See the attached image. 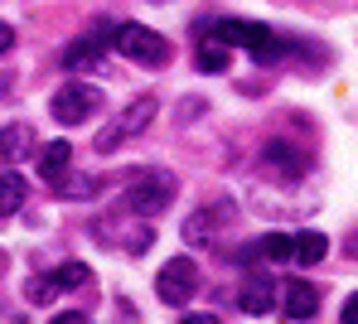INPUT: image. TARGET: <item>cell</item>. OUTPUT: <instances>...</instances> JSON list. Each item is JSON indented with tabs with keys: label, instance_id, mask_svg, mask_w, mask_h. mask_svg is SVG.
I'll return each mask as SVG.
<instances>
[{
	"label": "cell",
	"instance_id": "cell-5",
	"mask_svg": "<svg viewBox=\"0 0 358 324\" xmlns=\"http://www.w3.org/2000/svg\"><path fill=\"white\" fill-rule=\"evenodd\" d=\"M92 233H97L102 242H117L121 252H131V257H136V252H145V247L155 242V223H150V218H141V213H131V208H121L117 218H102Z\"/></svg>",
	"mask_w": 358,
	"mask_h": 324
},
{
	"label": "cell",
	"instance_id": "cell-24",
	"mask_svg": "<svg viewBox=\"0 0 358 324\" xmlns=\"http://www.w3.org/2000/svg\"><path fill=\"white\" fill-rule=\"evenodd\" d=\"M349 252H354V257H358V233H354V237H349Z\"/></svg>",
	"mask_w": 358,
	"mask_h": 324
},
{
	"label": "cell",
	"instance_id": "cell-6",
	"mask_svg": "<svg viewBox=\"0 0 358 324\" xmlns=\"http://www.w3.org/2000/svg\"><path fill=\"white\" fill-rule=\"evenodd\" d=\"M49 112H54L59 126H83L87 117L102 112V87H92V82H63L59 92H54V102H49Z\"/></svg>",
	"mask_w": 358,
	"mask_h": 324
},
{
	"label": "cell",
	"instance_id": "cell-8",
	"mask_svg": "<svg viewBox=\"0 0 358 324\" xmlns=\"http://www.w3.org/2000/svg\"><path fill=\"white\" fill-rule=\"evenodd\" d=\"M228 218H233V208H228V203H203L199 213H189V218H184V242H189V247H208V242L228 228Z\"/></svg>",
	"mask_w": 358,
	"mask_h": 324
},
{
	"label": "cell",
	"instance_id": "cell-12",
	"mask_svg": "<svg viewBox=\"0 0 358 324\" xmlns=\"http://www.w3.org/2000/svg\"><path fill=\"white\" fill-rule=\"evenodd\" d=\"M102 54H107V39H102V29H92V34H83L63 49V68H92L102 64Z\"/></svg>",
	"mask_w": 358,
	"mask_h": 324
},
{
	"label": "cell",
	"instance_id": "cell-20",
	"mask_svg": "<svg viewBox=\"0 0 358 324\" xmlns=\"http://www.w3.org/2000/svg\"><path fill=\"white\" fill-rule=\"evenodd\" d=\"M54 281H59V290H73V286H92V271H87L83 261H63L59 271H54Z\"/></svg>",
	"mask_w": 358,
	"mask_h": 324
},
{
	"label": "cell",
	"instance_id": "cell-16",
	"mask_svg": "<svg viewBox=\"0 0 358 324\" xmlns=\"http://www.w3.org/2000/svg\"><path fill=\"white\" fill-rule=\"evenodd\" d=\"M29 145H34V131L24 126V122H10V126H0V160H10V165H15V160H20Z\"/></svg>",
	"mask_w": 358,
	"mask_h": 324
},
{
	"label": "cell",
	"instance_id": "cell-21",
	"mask_svg": "<svg viewBox=\"0 0 358 324\" xmlns=\"http://www.w3.org/2000/svg\"><path fill=\"white\" fill-rule=\"evenodd\" d=\"M24 295H29L34 305H49V300L59 295V281H54V276H29V286H24Z\"/></svg>",
	"mask_w": 358,
	"mask_h": 324
},
{
	"label": "cell",
	"instance_id": "cell-4",
	"mask_svg": "<svg viewBox=\"0 0 358 324\" xmlns=\"http://www.w3.org/2000/svg\"><path fill=\"white\" fill-rule=\"evenodd\" d=\"M112 44H117V54H126L131 64H141V68L170 64V39L155 34V29H145V24H117L112 29Z\"/></svg>",
	"mask_w": 358,
	"mask_h": 324
},
{
	"label": "cell",
	"instance_id": "cell-15",
	"mask_svg": "<svg viewBox=\"0 0 358 324\" xmlns=\"http://www.w3.org/2000/svg\"><path fill=\"white\" fill-rule=\"evenodd\" d=\"M324 252H329V237L324 233H300V237H291V261L296 266H320Z\"/></svg>",
	"mask_w": 358,
	"mask_h": 324
},
{
	"label": "cell",
	"instance_id": "cell-10",
	"mask_svg": "<svg viewBox=\"0 0 358 324\" xmlns=\"http://www.w3.org/2000/svg\"><path fill=\"white\" fill-rule=\"evenodd\" d=\"M262 170H266L271 179H300L305 160H300V150L291 145V140H266V150H262Z\"/></svg>",
	"mask_w": 358,
	"mask_h": 324
},
{
	"label": "cell",
	"instance_id": "cell-14",
	"mask_svg": "<svg viewBox=\"0 0 358 324\" xmlns=\"http://www.w3.org/2000/svg\"><path fill=\"white\" fill-rule=\"evenodd\" d=\"M49 184H54V194H59V198H92V194H102V179H97V175H68V170H63V175H54Z\"/></svg>",
	"mask_w": 358,
	"mask_h": 324
},
{
	"label": "cell",
	"instance_id": "cell-17",
	"mask_svg": "<svg viewBox=\"0 0 358 324\" xmlns=\"http://www.w3.org/2000/svg\"><path fill=\"white\" fill-rule=\"evenodd\" d=\"M68 160H73V145H68V140H49V145L39 150V175L54 179V175L68 170Z\"/></svg>",
	"mask_w": 358,
	"mask_h": 324
},
{
	"label": "cell",
	"instance_id": "cell-7",
	"mask_svg": "<svg viewBox=\"0 0 358 324\" xmlns=\"http://www.w3.org/2000/svg\"><path fill=\"white\" fill-rule=\"evenodd\" d=\"M155 295H160L165 305L184 310V305L199 295V266H194V257H170L165 261L160 276H155Z\"/></svg>",
	"mask_w": 358,
	"mask_h": 324
},
{
	"label": "cell",
	"instance_id": "cell-3",
	"mask_svg": "<svg viewBox=\"0 0 358 324\" xmlns=\"http://www.w3.org/2000/svg\"><path fill=\"white\" fill-rule=\"evenodd\" d=\"M213 39H223V44H242V49H252L257 54V64H276L281 59V39L266 29V24H252V20H213V24H203Z\"/></svg>",
	"mask_w": 358,
	"mask_h": 324
},
{
	"label": "cell",
	"instance_id": "cell-9",
	"mask_svg": "<svg viewBox=\"0 0 358 324\" xmlns=\"http://www.w3.org/2000/svg\"><path fill=\"white\" fill-rule=\"evenodd\" d=\"M238 310H242V315H271V310H276V286H271L266 271H252V276L242 281Z\"/></svg>",
	"mask_w": 358,
	"mask_h": 324
},
{
	"label": "cell",
	"instance_id": "cell-11",
	"mask_svg": "<svg viewBox=\"0 0 358 324\" xmlns=\"http://www.w3.org/2000/svg\"><path fill=\"white\" fill-rule=\"evenodd\" d=\"M276 295H281L286 320H315V315H320V290H315L310 281H286Z\"/></svg>",
	"mask_w": 358,
	"mask_h": 324
},
{
	"label": "cell",
	"instance_id": "cell-13",
	"mask_svg": "<svg viewBox=\"0 0 358 324\" xmlns=\"http://www.w3.org/2000/svg\"><path fill=\"white\" fill-rule=\"evenodd\" d=\"M194 64H199V73H228V64H233V44H223V39H213V34L203 29V44H199Z\"/></svg>",
	"mask_w": 358,
	"mask_h": 324
},
{
	"label": "cell",
	"instance_id": "cell-18",
	"mask_svg": "<svg viewBox=\"0 0 358 324\" xmlns=\"http://www.w3.org/2000/svg\"><path fill=\"white\" fill-rule=\"evenodd\" d=\"M24 194H29L24 175H0V218L20 213V203H24Z\"/></svg>",
	"mask_w": 358,
	"mask_h": 324
},
{
	"label": "cell",
	"instance_id": "cell-2",
	"mask_svg": "<svg viewBox=\"0 0 358 324\" xmlns=\"http://www.w3.org/2000/svg\"><path fill=\"white\" fill-rule=\"evenodd\" d=\"M155 112H160V102H155L150 92H145V97H131V102L117 112V122H107V126L97 131V140H92V145H97L102 155H112V150H121L131 135H141V131L150 126V122H155Z\"/></svg>",
	"mask_w": 358,
	"mask_h": 324
},
{
	"label": "cell",
	"instance_id": "cell-1",
	"mask_svg": "<svg viewBox=\"0 0 358 324\" xmlns=\"http://www.w3.org/2000/svg\"><path fill=\"white\" fill-rule=\"evenodd\" d=\"M179 184L170 170H131V179H126V194H121V208H131V213H141V218H155V213H165L170 203H175Z\"/></svg>",
	"mask_w": 358,
	"mask_h": 324
},
{
	"label": "cell",
	"instance_id": "cell-19",
	"mask_svg": "<svg viewBox=\"0 0 358 324\" xmlns=\"http://www.w3.org/2000/svg\"><path fill=\"white\" fill-rule=\"evenodd\" d=\"M252 257H262V261H291V237L286 233H266L262 242H252L247 247Z\"/></svg>",
	"mask_w": 358,
	"mask_h": 324
},
{
	"label": "cell",
	"instance_id": "cell-23",
	"mask_svg": "<svg viewBox=\"0 0 358 324\" xmlns=\"http://www.w3.org/2000/svg\"><path fill=\"white\" fill-rule=\"evenodd\" d=\"M10 49H15V29L0 20V54H10Z\"/></svg>",
	"mask_w": 358,
	"mask_h": 324
},
{
	"label": "cell",
	"instance_id": "cell-22",
	"mask_svg": "<svg viewBox=\"0 0 358 324\" xmlns=\"http://www.w3.org/2000/svg\"><path fill=\"white\" fill-rule=\"evenodd\" d=\"M339 315H344L349 324H358V290L349 295V300H344V305H339Z\"/></svg>",
	"mask_w": 358,
	"mask_h": 324
}]
</instances>
